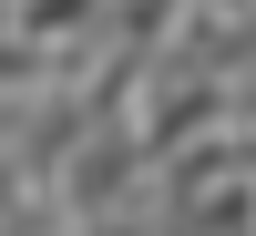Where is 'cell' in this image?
<instances>
[{"label": "cell", "mask_w": 256, "mask_h": 236, "mask_svg": "<svg viewBox=\"0 0 256 236\" xmlns=\"http://www.w3.org/2000/svg\"><path fill=\"white\" fill-rule=\"evenodd\" d=\"M102 21H113V0H10V31H20V41H52V52L92 41Z\"/></svg>", "instance_id": "1"}]
</instances>
